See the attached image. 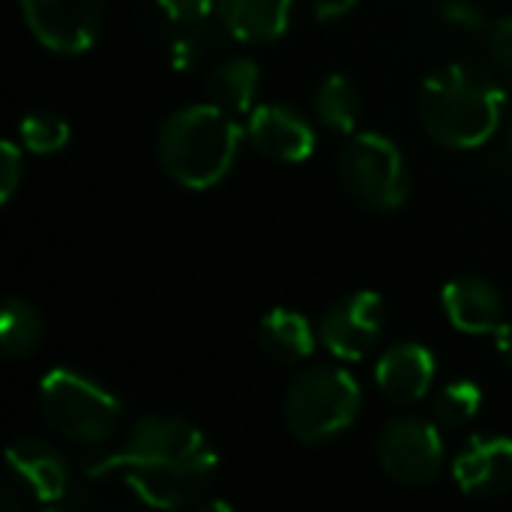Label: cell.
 Segmentation results:
<instances>
[{"label": "cell", "instance_id": "obj_20", "mask_svg": "<svg viewBox=\"0 0 512 512\" xmlns=\"http://www.w3.org/2000/svg\"><path fill=\"white\" fill-rule=\"evenodd\" d=\"M483 408V390L474 381H453L432 399V420L441 429H459Z\"/></svg>", "mask_w": 512, "mask_h": 512}, {"label": "cell", "instance_id": "obj_22", "mask_svg": "<svg viewBox=\"0 0 512 512\" xmlns=\"http://www.w3.org/2000/svg\"><path fill=\"white\" fill-rule=\"evenodd\" d=\"M204 33H207L204 24H183L180 27V33L168 45V60H171L174 69H180V72L192 69L204 57V51H207V36Z\"/></svg>", "mask_w": 512, "mask_h": 512}, {"label": "cell", "instance_id": "obj_19", "mask_svg": "<svg viewBox=\"0 0 512 512\" xmlns=\"http://www.w3.org/2000/svg\"><path fill=\"white\" fill-rule=\"evenodd\" d=\"M45 336V321L33 303L24 297H9L0 312V354L6 360L30 357Z\"/></svg>", "mask_w": 512, "mask_h": 512}, {"label": "cell", "instance_id": "obj_1", "mask_svg": "<svg viewBox=\"0 0 512 512\" xmlns=\"http://www.w3.org/2000/svg\"><path fill=\"white\" fill-rule=\"evenodd\" d=\"M216 468L219 456L198 426L159 414L132 423L114 450L87 462L90 477H120L153 510L195 504L210 489Z\"/></svg>", "mask_w": 512, "mask_h": 512}, {"label": "cell", "instance_id": "obj_28", "mask_svg": "<svg viewBox=\"0 0 512 512\" xmlns=\"http://www.w3.org/2000/svg\"><path fill=\"white\" fill-rule=\"evenodd\" d=\"M492 336H495V351H498V357L512 369V321H504Z\"/></svg>", "mask_w": 512, "mask_h": 512}, {"label": "cell", "instance_id": "obj_25", "mask_svg": "<svg viewBox=\"0 0 512 512\" xmlns=\"http://www.w3.org/2000/svg\"><path fill=\"white\" fill-rule=\"evenodd\" d=\"M438 15H441L444 24H450V27H456V30L474 33V30L483 27V12H480V6L471 3V0H441Z\"/></svg>", "mask_w": 512, "mask_h": 512}, {"label": "cell", "instance_id": "obj_29", "mask_svg": "<svg viewBox=\"0 0 512 512\" xmlns=\"http://www.w3.org/2000/svg\"><path fill=\"white\" fill-rule=\"evenodd\" d=\"M231 512V507H228V504H222V501H216V504H207V507H204V512Z\"/></svg>", "mask_w": 512, "mask_h": 512}, {"label": "cell", "instance_id": "obj_16", "mask_svg": "<svg viewBox=\"0 0 512 512\" xmlns=\"http://www.w3.org/2000/svg\"><path fill=\"white\" fill-rule=\"evenodd\" d=\"M258 342L264 348L267 357H273L276 363L285 366H297L303 360L312 357L315 345L321 342L315 327L309 324V318L303 312L294 309H270L261 324H258Z\"/></svg>", "mask_w": 512, "mask_h": 512}, {"label": "cell", "instance_id": "obj_3", "mask_svg": "<svg viewBox=\"0 0 512 512\" xmlns=\"http://www.w3.org/2000/svg\"><path fill=\"white\" fill-rule=\"evenodd\" d=\"M507 93L498 81L471 63H450L432 72L420 87V123L441 147H483L501 126Z\"/></svg>", "mask_w": 512, "mask_h": 512}, {"label": "cell", "instance_id": "obj_14", "mask_svg": "<svg viewBox=\"0 0 512 512\" xmlns=\"http://www.w3.org/2000/svg\"><path fill=\"white\" fill-rule=\"evenodd\" d=\"M441 306L447 321L468 336L495 333L504 324V297L489 279L480 276H459L447 282L441 291Z\"/></svg>", "mask_w": 512, "mask_h": 512}, {"label": "cell", "instance_id": "obj_26", "mask_svg": "<svg viewBox=\"0 0 512 512\" xmlns=\"http://www.w3.org/2000/svg\"><path fill=\"white\" fill-rule=\"evenodd\" d=\"M486 48L492 54V60L512 72V15L498 18L489 30H486Z\"/></svg>", "mask_w": 512, "mask_h": 512}, {"label": "cell", "instance_id": "obj_7", "mask_svg": "<svg viewBox=\"0 0 512 512\" xmlns=\"http://www.w3.org/2000/svg\"><path fill=\"white\" fill-rule=\"evenodd\" d=\"M378 465L402 486H429L444 468L441 426L426 417H393L378 435Z\"/></svg>", "mask_w": 512, "mask_h": 512}, {"label": "cell", "instance_id": "obj_8", "mask_svg": "<svg viewBox=\"0 0 512 512\" xmlns=\"http://www.w3.org/2000/svg\"><path fill=\"white\" fill-rule=\"evenodd\" d=\"M33 39L54 54H84L102 27V0H18Z\"/></svg>", "mask_w": 512, "mask_h": 512}, {"label": "cell", "instance_id": "obj_18", "mask_svg": "<svg viewBox=\"0 0 512 512\" xmlns=\"http://www.w3.org/2000/svg\"><path fill=\"white\" fill-rule=\"evenodd\" d=\"M312 111L324 129L339 132V135H354L360 123V90L354 87L348 75L333 72L315 87Z\"/></svg>", "mask_w": 512, "mask_h": 512}, {"label": "cell", "instance_id": "obj_27", "mask_svg": "<svg viewBox=\"0 0 512 512\" xmlns=\"http://www.w3.org/2000/svg\"><path fill=\"white\" fill-rule=\"evenodd\" d=\"M357 0H312V12L318 21H336L354 9Z\"/></svg>", "mask_w": 512, "mask_h": 512}, {"label": "cell", "instance_id": "obj_12", "mask_svg": "<svg viewBox=\"0 0 512 512\" xmlns=\"http://www.w3.org/2000/svg\"><path fill=\"white\" fill-rule=\"evenodd\" d=\"M6 468L12 480L39 504H57L69 492V465L42 438H18L6 450Z\"/></svg>", "mask_w": 512, "mask_h": 512}, {"label": "cell", "instance_id": "obj_11", "mask_svg": "<svg viewBox=\"0 0 512 512\" xmlns=\"http://www.w3.org/2000/svg\"><path fill=\"white\" fill-rule=\"evenodd\" d=\"M456 486L468 498H498L512 489V438L477 435L453 459Z\"/></svg>", "mask_w": 512, "mask_h": 512}, {"label": "cell", "instance_id": "obj_4", "mask_svg": "<svg viewBox=\"0 0 512 512\" xmlns=\"http://www.w3.org/2000/svg\"><path fill=\"white\" fill-rule=\"evenodd\" d=\"M363 408V390L348 369L312 366L291 378L285 390V429L303 447H321L345 435Z\"/></svg>", "mask_w": 512, "mask_h": 512}, {"label": "cell", "instance_id": "obj_5", "mask_svg": "<svg viewBox=\"0 0 512 512\" xmlns=\"http://www.w3.org/2000/svg\"><path fill=\"white\" fill-rule=\"evenodd\" d=\"M39 411L57 435L96 447L117 432L123 417V405L105 387L66 366L39 381Z\"/></svg>", "mask_w": 512, "mask_h": 512}, {"label": "cell", "instance_id": "obj_23", "mask_svg": "<svg viewBox=\"0 0 512 512\" xmlns=\"http://www.w3.org/2000/svg\"><path fill=\"white\" fill-rule=\"evenodd\" d=\"M24 180V150L15 141L0 144V204H9Z\"/></svg>", "mask_w": 512, "mask_h": 512}, {"label": "cell", "instance_id": "obj_24", "mask_svg": "<svg viewBox=\"0 0 512 512\" xmlns=\"http://www.w3.org/2000/svg\"><path fill=\"white\" fill-rule=\"evenodd\" d=\"M156 3H159V9L177 27H183V24H204L213 15V9H216V0H156Z\"/></svg>", "mask_w": 512, "mask_h": 512}, {"label": "cell", "instance_id": "obj_13", "mask_svg": "<svg viewBox=\"0 0 512 512\" xmlns=\"http://www.w3.org/2000/svg\"><path fill=\"white\" fill-rule=\"evenodd\" d=\"M435 354L420 342H399L384 351L375 366V384L393 405H414L426 399L435 384Z\"/></svg>", "mask_w": 512, "mask_h": 512}, {"label": "cell", "instance_id": "obj_15", "mask_svg": "<svg viewBox=\"0 0 512 512\" xmlns=\"http://www.w3.org/2000/svg\"><path fill=\"white\" fill-rule=\"evenodd\" d=\"M291 9L294 0H216L222 30L249 45L279 39L291 24Z\"/></svg>", "mask_w": 512, "mask_h": 512}, {"label": "cell", "instance_id": "obj_2", "mask_svg": "<svg viewBox=\"0 0 512 512\" xmlns=\"http://www.w3.org/2000/svg\"><path fill=\"white\" fill-rule=\"evenodd\" d=\"M243 135L237 114L222 105H183L162 120L156 132V159L177 186L201 192L228 177Z\"/></svg>", "mask_w": 512, "mask_h": 512}, {"label": "cell", "instance_id": "obj_17", "mask_svg": "<svg viewBox=\"0 0 512 512\" xmlns=\"http://www.w3.org/2000/svg\"><path fill=\"white\" fill-rule=\"evenodd\" d=\"M261 87V66L252 57H228L210 72V102L231 114H249Z\"/></svg>", "mask_w": 512, "mask_h": 512}, {"label": "cell", "instance_id": "obj_6", "mask_svg": "<svg viewBox=\"0 0 512 512\" xmlns=\"http://www.w3.org/2000/svg\"><path fill=\"white\" fill-rule=\"evenodd\" d=\"M345 192L369 210H399L411 195V171L399 144L381 132H354L336 159Z\"/></svg>", "mask_w": 512, "mask_h": 512}, {"label": "cell", "instance_id": "obj_9", "mask_svg": "<svg viewBox=\"0 0 512 512\" xmlns=\"http://www.w3.org/2000/svg\"><path fill=\"white\" fill-rule=\"evenodd\" d=\"M384 321H387V306L381 300L378 291H354L342 300H336L321 324H318V339L321 345L345 360V363H357L363 360L381 339L384 333Z\"/></svg>", "mask_w": 512, "mask_h": 512}, {"label": "cell", "instance_id": "obj_10", "mask_svg": "<svg viewBox=\"0 0 512 512\" xmlns=\"http://www.w3.org/2000/svg\"><path fill=\"white\" fill-rule=\"evenodd\" d=\"M246 138L261 156H267L273 162H282V165L306 162L315 153V144H318L312 123L300 111H294L288 105H279V102L255 105L249 111Z\"/></svg>", "mask_w": 512, "mask_h": 512}, {"label": "cell", "instance_id": "obj_21", "mask_svg": "<svg viewBox=\"0 0 512 512\" xmlns=\"http://www.w3.org/2000/svg\"><path fill=\"white\" fill-rule=\"evenodd\" d=\"M18 135H21L24 150L36 153V156L60 153L72 141L69 123L60 114H54V111H33V114H27L21 120V126H18Z\"/></svg>", "mask_w": 512, "mask_h": 512}]
</instances>
